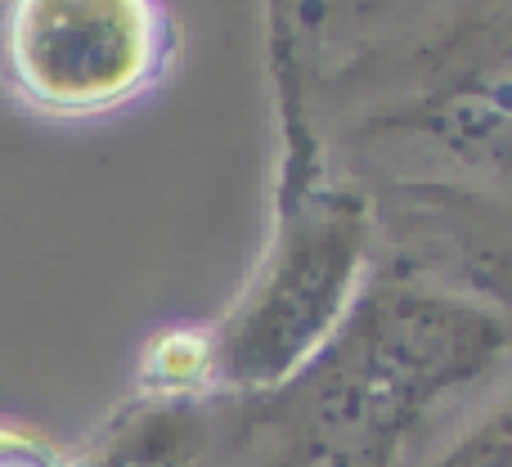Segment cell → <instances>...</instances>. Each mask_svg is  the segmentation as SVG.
Returning <instances> with one entry per match:
<instances>
[{
    "mask_svg": "<svg viewBox=\"0 0 512 467\" xmlns=\"http://www.w3.org/2000/svg\"><path fill=\"white\" fill-rule=\"evenodd\" d=\"M158 54L153 0H9L0 14L9 86L59 117L126 104L153 77Z\"/></svg>",
    "mask_w": 512,
    "mask_h": 467,
    "instance_id": "obj_2",
    "label": "cell"
},
{
    "mask_svg": "<svg viewBox=\"0 0 512 467\" xmlns=\"http://www.w3.org/2000/svg\"><path fill=\"white\" fill-rule=\"evenodd\" d=\"M432 131L468 162H512V41L495 45L436 99Z\"/></svg>",
    "mask_w": 512,
    "mask_h": 467,
    "instance_id": "obj_4",
    "label": "cell"
},
{
    "mask_svg": "<svg viewBox=\"0 0 512 467\" xmlns=\"http://www.w3.org/2000/svg\"><path fill=\"white\" fill-rule=\"evenodd\" d=\"M153 369L167 382H189L207 369V346L198 337H167V342L153 351Z\"/></svg>",
    "mask_w": 512,
    "mask_h": 467,
    "instance_id": "obj_6",
    "label": "cell"
},
{
    "mask_svg": "<svg viewBox=\"0 0 512 467\" xmlns=\"http://www.w3.org/2000/svg\"><path fill=\"white\" fill-rule=\"evenodd\" d=\"M436 467H512V396L490 409L468 436H459V445Z\"/></svg>",
    "mask_w": 512,
    "mask_h": 467,
    "instance_id": "obj_5",
    "label": "cell"
},
{
    "mask_svg": "<svg viewBox=\"0 0 512 467\" xmlns=\"http://www.w3.org/2000/svg\"><path fill=\"white\" fill-rule=\"evenodd\" d=\"M504 351L508 324L477 301L369 292L319 355L306 467H391L427 409L472 387Z\"/></svg>",
    "mask_w": 512,
    "mask_h": 467,
    "instance_id": "obj_1",
    "label": "cell"
},
{
    "mask_svg": "<svg viewBox=\"0 0 512 467\" xmlns=\"http://www.w3.org/2000/svg\"><path fill=\"white\" fill-rule=\"evenodd\" d=\"M369 225L351 198H319L283 238L270 274L243 310L225 364L243 382H283L328 351L360 301Z\"/></svg>",
    "mask_w": 512,
    "mask_h": 467,
    "instance_id": "obj_3",
    "label": "cell"
}]
</instances>
